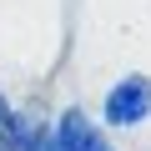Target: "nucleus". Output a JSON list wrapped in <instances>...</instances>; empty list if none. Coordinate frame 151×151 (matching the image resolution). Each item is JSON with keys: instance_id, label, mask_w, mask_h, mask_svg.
Here are the masks:
<instances>
[{"instance_id": "obj_1", "label": "nucleus", "mask_w": 151, "mask_h": 151, "mask_svg": "<svg viewBox=\"0 0 151 151\" xmlns=\"http://www.w3.org/2000/svg\"><path fill=\"white\" fill-rule=\"evenodd\" d=\"M146 111H151V81L146 76H131V81H121L106 96V121L111 126H136V121H146Z\"/></svg>"}, {"instance_id": "obj_2", "label": "nucleus", "mask_w": 151, "mask_h": 151, "mask_svg": "<svg viewBox=\"0 0 151 151\" xmlns=\"http://www.w3.org/2000/svg\"><path fill=\"white\" fill-rule=\"evenodd\" d=\"M60 146H65V151H111V146L86 126V116H65V121H60Z\"/></svg>"}, {"instance_id": "obj_3", "label": "nucleus", "mask_w": 151, "mask_h": 151, "mask_svg": "<svg viewBox=\"0 0 151 151\" xmlns=\"http://www.w3.org/2000/svg\"><path fill=\"white\" fill-rule=\"evenodd\" d=\"M0 151H15V146H10V141H0Z\"/></svg>"}]
</instances>
